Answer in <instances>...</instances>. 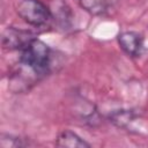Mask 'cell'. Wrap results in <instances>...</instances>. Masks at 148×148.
Wrapping results in <instances>:
<instances>
[{
    "mask_svg": "<svg viewBox=\"0 0 148 148\" xmlns=\"http://www.w3.org/2000/svg\"><path fill=\"white\" fill-rule=\"evenodd\" d=\"M18 61L46 76L52 67V51L46 43L38 38H34L23 50H21Z\"/></svg>",
    "mask_w": 148,
    "mask_h": 148,
    "instance_id": "1",
    "label": "cell"
},
{
    "mask_svg": "<svg viewBox=\"0 0 148 148\" xmlns=\"http://www.w3.org/2000/svg\"><path fill=\"white\" fill-rule=\"evenodd\" d=\"M16 13L25 23L32 27H42L52 17L49 7L40 0H21L16 5Z\"/></svg>",
    "mask_w": 148,
    "mask_h": 148,
    "instance_id": "2",
    "label": "cell"
},
{
    "mask_svg": "<svg viewBox=\"0 0 148 148\" xmlns=\"http://www.w3.org/2000/svg\"><path fill=\"white\" fill-rule=\"evenodd\" d=\"M43 77V74L18 61L17 67L10 73L8 77V88L14 94L27 92Z\"/></svg>",
    "mask_w": 148,
    "mask_h": 148,
    "instance_id": "3",
    "label": "cell"
},
{
    "mask_svg": "<svg viewBox=\"0 0 148 148\" xmlns=\"http://www.w3.org/2000/svg\"><path fill=\"white\" fill-rule=\"evenodd\" d=\"M34 38H36L30 31L18 29L15 27H7L2 31L1 45L5 50L15 51L23 50Z\"/></svg>",
    "mask_w": 148,
    "mask_h": 148,
    "instance_id": "4",
    "label": "cell"
},
{
    "mask_svg": "<svg viewBox=\"0 0 148 148\" xmlns=\"http://www.w3.org/2000/svg\"><path fill=\"white\" fill-rule=\"evenodd\" d=\"M120 49L130 57H140L143 51V37L136 31H124L117 37Z\"/></svg>",
    "mask_w": 148,
    "mask_h": 148,
    "instance_id": "5",
    "label": "cell"
},
{
    "mask_svg": "<svg viewBox=\"0 0 148 148\" xmlns=\"http://www.w3.org/2000/svg\"><path fill=\"white\" fill-rule=\"evenodd\" d=\"M140 114L132 109H119L114 110L109 114V121L118 128H128L132 123L138 119Z\"/></svg>",
    "mask_w": 148,
    "mask_h": 148,
    "instance_id": "6",
    "label": "cell"
},
{
    "mask_svg": "<svg viewBox=\"0 0 148 148\" xmlns=\"http://www.w3.org/2000/svg\"><path fill=\"white\" fill-rule=\"evenodd\" d=\"M56 146L67 147V148H89L90 143H88L86 140H83L75 132L65 130L58 134V136L56 139Z\"/></svg>",
    "mask_w": 148,
    "mask_h": 148,
    "instance_id": "7",
    "label": "cell"
},
{
    "mask_svg": "<svg viewBox=\"0 0 148 148\" xmlns=\"http://www.w3.org/2000/svg\"><path fill=\"white\" fill-rule=\"evenodd\" d=\"M118 0H79L80 6L91 15H104L114 7Z\"/></svg>",
    "mask_w": 148,
    "mask_h": 148,
    "instance_id": "8",
    "label": "cell"
},
{
    "mask_svg": "<svg viewBox=\"0 0 148 148\" xmlns=\"http://www.w3.org/2000/svg\"><path fill=\"white\" fill-rule=\"evenodd\" d=\"M29 146V142L22 139L21 136H16L13 134L2 133L0 135V147L1 148H21Z\"/></svg>",
    "mask_w": 148,
    "mask_h": 148,
    "instance_id": "9",
    "label": "cell"
}]
</instances>
